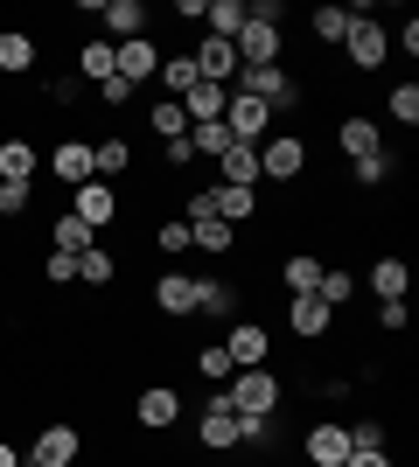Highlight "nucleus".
I'll return each mask as SVG.
<instances>
[{
    "label": "nucleus",
    "instance_id": "f257e3e1",
    "mask_svg": "<svg viewBox=\"0 0 419 467\" xmlns=\"http://www.w3.org/2000/svg\"><path fill=\"white\" fill-rule=\"evenodd\" d=\"M279 398H287V384L273 370H231V384H224V405L238 411V419H273Z\"/></svg>",
    "mask_w": 419,
    "mask_h": 467
},
{
    "label": "nucleus",
    "instance_id": "f03ea898",
    "mask_svg": "<svg viewBox=\"0 0 419 467\" xmlns=\"http://www.w3.org/2000/svg\"><path fill=\"white\" fill-rule=\"evenodd\" d=\"M300 175H308V140L300 133H266L259 140V189L266 182H287V189H294Z\"/></svg>",
    "mask_w": 419,
    "mask_h": 467
},
{
    "label": "nucleus",
    "instance_id": "7ed1b4c3",
    "mask_svg": "<svg viewBox=\"0 0 419 467\" xmlns=\"http://www.w3.org/2000/svg\"><path fill=\"white\" fill-rule=\"evenodd\" d=\"M350 15H357V7H350ZM342 57L357 63V70H384V63H392V28L371 21V15H357L350 36H342Z\"/></svg>",
    "mask_w": 419,
    "mask_h": 467
},
{
    "label": "nucleus",
    "instance_id": "20e7f679",
    "mask_svg": "<svg viewBox=\"0 0 419 467\" xmlns=\"http://www.w3.org/2000/svg\"><path fill=\"white\" fill-rule=\"evenodd\" d=\"M70 216H84L91 231H105L112 216H126V195H120V182H84V189H70Z\"/></svg>",
    "mask_w": 419,
    "mask_h": 467
},
{
    "label": "nucleus",
    "instance_id": "39448f33",
    "mask_svg": "<svg viewBox=\"0 0 419 467\" xmlns=\"http://www.w3.org/2000/svg\"><path fill=\"white\" fill-rule=\"evenodd\" d=\"M224 126H231V140H238V147H259V140L273 133V105L231 91V98H224Z\"/></svg>",
    "mask_w": 419,
    "mask_h": 467
},
{
    "label": "nucleus",
    "instance_id": "423d86ee",
    "mask_svg": "<svg viewBox=\"0 0 419 467\" xmlns=\"http://www.w3.org/2000/svg\"><path fill=\"white\" fill-rule=\"evenodd\" d=\"M84 461V432L78 426H42L36 432V447H28V467H78Z\"/></svg>",
    "mask_w": 419,
    "mask_h": 467
},
{
    "label": "nucleus",
    "instance_id": "0eeeda50",
    "mask_svg": "<svg viewBox=\"0 0 419 467\" xmlns=\"http://www.w3.org/2000/svg\"><path fill=\"white\" fill-rule=\"evenodd\" d=\"M224 356H231L238 370H266V356H273V328H266V321H231V328H224Z\"/></svg>",
    "mask_w": 419,
    "mask_h": 467
},
{
    "label": "nucleus",
    "instance_id": "6e6552de",
    "mask_svg": "<svg viewBox=\"0 0 419 467\" xmlns=\"http://www.w3.org/2000/svg\"><path fill=\"white\" fill-rule=\"evenodd\" d=\"M300 461H308V467H342V461H350V426L315 419V426L300 432Z\"/></svg>",
    "mask_w": 419,
    "mask_h": 467
},
{
    "label": "nucleus",
    "instance_id": "1a4fd4ad",
    "mask_svg": "<svg viewBox=\"0 0 419 467\" xmlns=\"http://www.w3.org/2000/svg\"><path fill=\"white\" fill-rule=\"evenodd\" d=\"M161 70V42L154 36H133V42H112V78H126L140 91V84Z\"/></svg>",
    "mask_w": 419,
    "mask_h": 467
},
{
    "label": "nucleus",
    "instance_id": "9d476101",
    "mask_svg": "<svg viewBox=\"0 0 419 467\" xmlns=\"http://www.w3.org/2000/svg\"><path fill=\"white\" fill-rule=\"evenodd\" d=\"M196 447H203V453H231V447H238V411L224 405V390L203 405V419H196Z\"/></svg>",
    "mask_w": 419,
    "mask_h": 467
},
{
    "label": "nucleus",
    "instance_id": "9b49d317",
    "mask_svg": "<svg viewBox=\"0 0 419 467\" xmlns=\"http://www.w3.org/2000/svg\"><path fill=\"white\" fill-rule=\"evenodd\" d=\"M133 419H140V432H168L182 419V390L175 384H147L133 398Z\"/></svg>",
    "mask_w": 419,
    "mask_h": 467
},
{
    "label": "nucleus",
    "instance_id": "f8f14e48",
    "mask_svg": "<svg viewBox=\"0 0 419 467\" xmlns=\"http://www.w3.org/2000/svg\"><path fill=\"white\" fill-rule=\"evenodd\" d=\"M189 63H196L203 84H224V91H231V78H238V49H231V42H217V36H203L196 49H189Z\"/></svg>",
    "mask_w": 419,
    "mask_h": 467
},
{
    "label": "nucleus",
    "instance_id": "ddd939ff",
    "mask_svg": "<svg viewBox=\"0 0 419 467\" xmlns=\"http://www.w3.org/2000/svg\"><path fill=\"white\" fill-rule=\"evenodd\" d=\"M336 147H342V161H363V154H378V147H384L378 119H363V112H342V126H336Z\"/></svg>",
    "mask_w": 419,
    "mask_h": 467
},
{
    "label": "nucleus",
    "instance_id": "4468645a",
    "mask_svg": "<svg viewBox=\"0 0 419 467\" xmlns=\"http://www.w3.org/2000/svg\"><path fill=\"white\" fill-rule=\"evenodd\" d=\"M154 307L168 314V321H189V314H196V279L189 273H161L154 279Z\"/></svg>",
    "mask_w": 419,
    "mask_h": 467
},
{
    "label": "nucleus",
    "instance_id": "2eb2a0df",
    "mask_svg": "<svg viewBox=\"0 0 419 467\" xmlns=\"http://www.w3.org/2000/svg\"><path fill=\"white\" fill-rule=\"evenodd\" d=\"M99 21L112 28L105 42H133V36H147V28H154V21H147V0H105Z\"/></svg>",
    "mask_w": 419,
    "mask_h": 467
},
{
    "label": "nucleus",
    "instance_id": "dca6fc26",
    "mask_svg": "<svg viewBox=\"0 0 419 467\" xmlns=\"http://www.w3.org/2000/svg\"><path fill=\"white\" fill-rule=\"evenodd\" d=\"M49 175H57L63 189H84V182H91V140H63L57 154H49Z\"/></svg>",
    "mask_w": 419,
    "mask_h": 467
},
{
    "label": "nucleus",
    "instance_id": "f3484780",
    "mask_svg": "<svg viewBox=\"0 0 419 467\" xmlns=\"http://www.w3.org/2000/svg\"><path fill=\"white\" fill-rule=\"evenodd\" d=\"M210 210H217V223L238 231V223L259 216V189H231V182H217V189H210Z\"/></svg>",
    "mask_w": 419,
    "mask_h": 467
},
{
    "label": "nucleus",
    "instance_id": "a211bd4d",
    "mask_svg": "<svg viewBox=\"0 0 419 467\" xmlns=\"http://www.w3.org/2000/svg\"><path fill=\"white\" fill-rule=\"evenodd\" d=\"M279 286H287V300H308V293L321 286V258L315 252H287L279 258Z\"/></svg>",
    "mask_w": 419,
    "mask_h": 467
},
{
    "label": "nucleus",
    "instance_id": "6ab92c4d",
    "mask_svg": "<svg viewBox=\"0 0 419 467\" xmlns=\"http://www.w3.org/2000/svg\"><path fill=\"white\" fill-rule=\"evenodd\" d=\"M36 36H28V28H0V78H28V70H36Z\"/></svg>",
    "mask_w": 419,
    "mask_h": 467
},
{
    "label": "nucleus",
    "instance_id": "aec40b11",
    "mask_svg": "<svg viewBox=\"0 0 419 467\" xmlns=\"http://www.w3.org/2000/svg\"><path fill=\"white\" fill-rule=\"evenodd\" d=\"M91 175L99 182H120V175H133V140H91Z\"/></svg>",
    "mask_w": 419,
    "mask_h": 467
},
{
    "label": "nucleus",
    "instance_id": "412c9836",
    "mask_svg": "<svg viewBox=\"0 0 419 467\" xmlns=\"http://www.w3.org/2000/svg\"><path fill=\"white\" fill-rule=\"evenodd\" d=\"M287 328H294L300 342H321V335L336 328V314H329L315 293H308V300H287Z\"/></svg>",
    "mask_w": 419,
    "mask_h": 467
},
{
    "label": "nucleus",
    "instance_id": "4be33fe9",
    "mask_svg": "<svg viewBox=\"0 0 419 467\" xmlns=\"http://www.w3.org/2000/svg\"><path fill=\"white\" fill-rule=\"evenodd\" d=\"M36 168H42L36 140H21V133L0 140V182H36Z\"/></svg>",
    "mask_w": 419,
    "mask_h": 467
},
{
    "label": "nucleus",
    "instance_id": "5701e85b",
    "mask_svg": "<svg viewBox=\"0 0 419 467\" xmlns=\"http://www.w3.org/2000/svg\"><path fill=\"white\" fill-rule=\"evenodd\" d=\"M196 314L203 321H238V286L231 279H196Z\"/></svg>",
    "mask_w": 419,
    "mask_h": 467
},
{
    "label": "nucleus",
    "instance_id": "b1692460",
    "mask_svg": "<svg viewBox=\"0 0 419 467\" xmlns=\"http://www.w3.org/2000/svg\"><path fill=\"white\" fill-rule=\"evenodd\" d=\"M217 175L231 182V189H259V147H238V140H231L217 154Z\"/></svg>",
    "mask_w": 419,
    "mask_h": 467
},
{
    "label": "nucleus",
    "instance_id": "393cba45",
    "mask_svg": "<svg viewBox=\"0 0 419 467\" xmlns=\"http://www.w3.org/2000/svg\"><path fill=\"white\" fill-rule=\"evenodd\" d=\"M203 36L238 42L245 36V0H210V7H203Z\"/></svg>",
    "mask_w": 419,
    "mask_h": 467
},
{
    "label": "nucleus",
    "instance_id": "a878e982",
    "mask_svg": "<svg viewBox=\"0 0 419 467\" xmlns=\"http://www.w3.org/2000/svg\"><path fill=\"white\" fill-rule=\"evenodd\" d=\"M371 293H378V300H405V293H413V265H405V258H378V265H371Z\"/></svg>",
    "mask_w": 419,
    "mask_h": 467
},
{
    "label": "nucleus",
    "instance_id": "bb28decb",
    "mask_svg": "<svg viewBox=\"0 0 419 467\" xmlns=\"http://www.w3.org/2000/svg\"><path fill=\"white\" fill-rule=\"evenodd\" d=\"M49 244H57V252H70V258H78V252H91V244H99V231H91L84 216H70V210H63L57 223H49Z\"/></svg>",
    "mask_w": 419,
    "mask_h": 467
},
{
    "label": "nucleus",
    "instance_id": "cd10ccee",
    "mask_svg": "<svg viewBox=\"0 0 419 467\" xmlns=\"http://www.w3.org/2000/svg\"><path fill=\"white\" fill-rule=\"evenodd\" d=\"M350 7H336V0H329V7H315V15H308V36L315 42H329V49H342V36H350Z\"/></svg>",
    "mask_w": 419,
    "mask_h": 467
},
{
    "label": "nucleus",
    "instance_id": "c85d7f7f",
    "mask_svg": "<svg viewBox=\"0 0 419 467\" xmlns=\"http://www.w3.org/2000/svg\"><path fill=\"white\" fill-rule=\"evenodd\" d=\"M154 78L161 84H168V98H175V105H182V98H189V91H196V63H189V49H175V57H161V70H154Z\"/></svg>",
    "mask_w": 419,
    "mask_h": 467
},
{
    "label": "nucleus",
    "instance_id": "c756f323",
    "mask_svg": "<svg viewBox=\"0 0 419 467\" xmlns=\"http://www.w3.org/2000/svg\"><path fill=\"white\" fill-rule=\"evenodd\" d=\"M112 279H120V258H112V252H99V244H91V252H78V286L105 293Z\"/></svg>",
    "mask_w": 419,
    "mask_h": 467
},
{
    "label": "nucleus",
    "instance_id": "7c9ffc66",
    "mask_svg": "<svg viewBox=\"0 0 419 467\" xmlns=\"http://www.w3.org/2000/svg\"><path fill=\"white\" fill-rule=\"evenodd\" d=\"M224 84H196V91L182 98V112H189V126H210V119H224Z\"/></svg>",
    "mask_w": 419,
    "mask_h": 467
},
{
    "label": "nucleus",
    "instance_id": "2f4dec72",
    "mask_svg": "<svg viewBox=\"0 0 419 467\" xmlns=\"http://www.w3.org/2000/svg\"><path fill=\"white\" fill-rule=\"evenodd\" d=\"M189 237H196V252H210V258H231V252H238V231L217 223V216H210V223H189Z\"/></svg>",
    "mask_w": 419,
    "mask_h": 467
},
{
    "label": "nucleus",
    "instance_id": "473e14b6",
    "mask_svg": "<svg viewBox=\"0 0 419 467\" xmlns=\"http://www.w3.org/2000/svg\"><path fill=\"white\" fill-rule=\"evenodd\" d=\"M350 293H357V273H342V265H321V286H315L321 307H329V314L350 307Z\"/></svg>",
    "mask_w": 419,
    "mask_h": 467
},
{
    "label": "nucleus",
    "instance_id": "72a5a7b5",
    "mask_svg": "<svg viewBox=\"0 0 419 467\" xmlns=\"http://www.w3.org/2000/svg\"><path fill=\"white\" fill-rule=\"evenodd\" d=\"M350 175H357V189H384V182L399 175V161H392V154H384V147H378V154L350 161Z\"/></svg>",
    "mask_w": 419,
    "mask_h": 467
},
{
    "label": "nucleus",
    "instance_id": "f704fd0d",
    "mask_svg": "<svg viewBox=\"0 0 419 467\" xmlns=\"http://www.w3.org/2000/svg\"><path fill=\"white\" fill-rule=\"evenodd\" d=\"M231 370H238V363L224 356V342H203V349H196V377H203V384H231Z\"/></svg>",
    "mask_w": 419,
    "mask_h": 467
},
{
    "label": "nucleus",
    "instance_id": "c9c22d12",
    "mask_svg": "<svg viewBox=\"0 0 419 467\" xmlns=\"http://www.w3.org/2000/svg\"><path fill=\"white\" fill-rule=\"evenodd\" d=\"M189 147H196V161H217L224 147H231V126H224V119H210V126H189Z\"/></svg>",
    "mask_w": 419,
    "mask_h": 467
},
{
    "label": "nucleus",
    "instance_id": "e433bc0d",
    "mask_svg": "<svg viewBox=\"0 0 419 467\" xmlns=\"http://www.w3.org/2000/svg\"><path fill=\"white\" fill-rule=\"evenodd\" d=\"M147 126H154V133H161V140H182V133H189V112H182L175 98H161L154 112H147Z\"/></svg>",
    "mask_w": 419,
    "mask_h": 467
},
{
    "label": "nucleus",
    "instance_id": "4c0bfd02",
    "mask_svg": "<svg viewBox=\"0 0 419 467\" xmlns=\"http://www.w3.org/2000/svg\"><path fill=\"white\" fill-rule=\"evenodd\" d=\"M154 252H168V258L196 252V237H189V223H182V216H168V223H161V231H154Z\"/></svg>",
    "mask_w": 419,
    "mask_h": 467
},
{
    "label": "nucleus",
    "instance_id": "58836bf2",
    "mask_svg": "<svg viewBox=\"0 0 419 467\" xmlns=\"http://www.w3.org/2000/svg\"><path fill=\"white\" fill-rule=\"evenodd\" d=\"M78 70L105 84V78H112V42H105V36H99V42H84V49H78Z\"/></svg>",
    "mask_w": 419,
    "mask_h": 467
},
{
    "label": "nucleus",
    "instance_id": "ea45409f",
    "mask_svg": "<svg viewBox=\"0 0 419 467\" xmlns=\"http://www.w3.org/2000/svg\"><path fill=\"white\" fill-rule=\"evenodd\" d=\"M384 105H392V119H399V126H419V84H413V78L392 84V98H384Z\"/></svg>",
    "mask_w": 419,
    "mask_h": 467
},
{
    "label": "nucleus",
    "instance_id": "a19ab883",
    "mask_svg": "<svg viewBox=\"0 0 419 467\" xmlns=\"http://www.w3.org/2000/svg\"><path fill=\"white\" fill-rule=\"evenodd\" d=\"M378 328L384 335H405V328H413V300H384V307H378Z\"/></svg>",
    "mask_w": 419,
    "mask_h": 467
},
{
    "label": "nucleus",
    "instance_id": "79ce46f5",
    "mask_svg": "<svg viewBox=\"0 0 419 467\" xmlns=\"http://www.w3.org/2000/svg\"><path fill=\"white\" fill-rule=\"evenodd\" d=\"M161 161H168L175 175H189V168H196V147H189V133H182V140H161Z\"/></svg>",
    "mask_w": 419,
    "mask_h": 467
},
{
    "label": "nucleus",
    "instance_id": "37998d69",
    "mask_svg": "<svg viewBox=\"0 0 419 467\" xmlns=\"http://www.w3.org/2000/svg\"><path fill=\"white\" fill-rule=\"evenodd\" d=\"M42 279H49V286H70V279H78V258H70V252H49V258H42Z\"/></svg>",
    "mask_w": 419,
    "mask_h": 467
},
{
    "label": "nucleus",
    "instance_id": "c03bdc74",
    "mask_svg": "<svg viewBox=\"0 0 419 467\" xmlns=\"http://www.w3.org/2000/svg\"><path fill=\"white\" fill-rule=\"evenodd\" d=\"M28 182H0V216H28Z\"/></svg>",
    "mask_w": 419,
    "mask_h": 467
},
{
    "label": "nucleus",
    "instance_id": "a18cd8bd",
    "mask_svg": "<svg viewBox=\"0 0 419 467\" xmlns=\"http://www.w3.org/2000/svg\"><path fill=\"white\" fill-rule=\"evenodd\" d=\"M342 467H399V461H392L384 447H350V461H342Z\"/></svg>",
    "mask_w": 419,
    "mask_h": 467
},
{
    "label": "nucleus",
    "instance_id": "49530a36",
    "mask_svg": "<svg viewBox=\"0 0 419 467\" xmlns=\"http://www.w3.org/2000/svg\"><path fill=\"white\" fill-rule=\"evenodd\" d=\"M350 447H384V426L378 419H357V426H350Z\"/></svg>",
    "mask_w": 419,
    "mask_h": 467
},
{
    "label": "nucleus",
    "instance_id": "de8ad7c7",
    "mask_svg": "<svg viewBox=\"0 0 419 467\" xmlns=\"http://www.w3.org/2000/svg\"><path fill=\"white\" fill-rule=\"evenodd\" d=\"M99 98H105V105H126V98H133V84H126V78H105Z\"/></svg>",
    "mask_w": 419,
    "mask_h": 467
},
{
    "label": "nucleus",
    "instance_id": "09e8293b",
    "mask_svg": "<svg viewBox=\"0 0 419 467\" xmlns=\"http://www.w3.org/2000/svg\"><path fill=\"white\" fill-rule=\"evenodd\" d=\"M0 467H28V461L15 453V440H0Z\"/></svg>",
    "mask_w": 419,
    "mask_h": 467
}]
</instances>
